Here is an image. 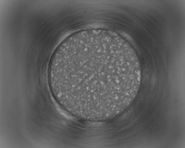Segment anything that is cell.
I'll use <instances>...</instances> for the list:
<instances>
[{"label": "cell", "mask_w": 185, "mask_h": 148, "mask_svg": "<svg viewBox=\"0 0 185 148\" xmlns=\"http://www.w3.org/2000/svg\"><path fill=\"white\" fill-rule=\"evenodd\" d=\"M141 76L138 60L128 43L100 30L65 40L49 72L58 102L73 115L93 121L112 118L127 106L137 94Z\"/></svg>", "instance_id": "6da1fadb"}]
</instances>
